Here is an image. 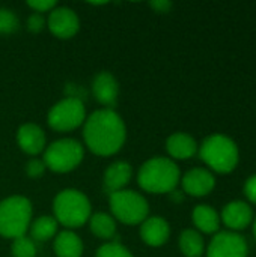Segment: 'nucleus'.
<instances>
[{
    "label": "nucleus",
    "instance_id": "c85d7f7f",
    "mask_svg": "<svg viewBox=\"0 0 256 257\" xmlns=\"http://www.w3.org/2000/svg\"><path fill=\"white\" fill-rule=\"evenodd\" d=\"M244 194H246V197L252 203H256V175L250 176L246 181V184H244Z\"/></svg>",
    "mask_w": 256,
    "mask_h": 257
},
{
    "label": "nucleus",
    "instance_id": "4468645a",
    "mask_svg": "<svg viewBox=\"0 0 256 257\" xmlns=\"http://www.w3.org/2000/svg\"><path fill=\"white\" fill-rule=\"evenodd\" d=\"M17 143L27 155H38L45 149V133L36 123H24L17 131Z\"/></svg>",
    "mask_w": 256,
    "mask_h": 257
},
{
    "label": "nucleus",
    "instance_id": "dca6fc26",
    "mask_svg": "<svg viewBox=\"0 0 256 257\" xmlns=\"http://www.w3.org/2000/svg\"><path fill=\"white\" fill-rule=\"evenodd\" d=\"M133 176V169L125 161H115L112 163L107 170L104 172V190L106 193L112 194L116 191L124 190V187L130 182Z\"/></svg>",
    "mask_w": 256,
    "mask_h": 257
},
{
    "label": "nucleus",
    "instance_id": "b1692460",
    "mask_svg": "<svg viewBox=\"0 0 256 257\" xmlns=\"http://www.w3.org/2000/svg\"><path fill=\"white\" fill-rule=\"evenodd\" d=\"M20 26L18 17L6 8H0V33L2 35H11L17 32Z\"/></svg>",
    "mask_w": 256,
    "mask_h": 257
},
{
    "label": "nucleus",
    "instance_id": "a878e982",
    "mask_svg": "<svg viewBox=\"0 0 256 257\" xmlns=\"http://www.w3.org/2000/svg\"><path fill=\"white\" fill-rule=\"evenodd\" d=\"M45 169L47 167H45L44 161L42 160H38V158H33V160H30L26 164V173L30 178H39V176H42L44 172H45Z\"/></svg>",
    "mask_w": 256,
    "mask_h": 257
},
{
    "label": "nucleus",
    "instance_id": "cd10ccee",
    "mask_svg": "<svg viewBox=\"0 0 256 257\" xmlns=\"http://www.w3.org/2000/svg\"><path fill=\"white\" fill-rule=\"evenodd\" d=\"M45 26V20L42 17V14H38V12H33L29 20H27V29L33 33H38L44 29Z\"/></svg>",
    "mask_w": 256,
    "mask_h": 257
},
{
    "label": "nucleus",
    "instance_id": "f3484780",
    "mask_svg": "<svg viewBox=\"0 0 256 257\" xmlns=\"http://www.w3.org/2000/svg\"><path fill=\"white\" fill-rule=\"evenodd\" d=\"M166 151L175 160H189L198 152V143L186 133H175L167 137Z\"/></svg>",
    "mask_w": 256,
    "mask_h": 257
},
{
    "label": "nucleus",
    "instance_id": "7c9ffc66",
    "mask_svg": "<svg viewBox=\"0 0 256 257\" xmlns=\"http://www.w3.org/2000/svg\"><path fill=\"white\" fill-rule=\"evenodd\" d=\"M253 236H255V239H256V217H255V220H253Z\"/></svg>",
    "mask_w": 256,
    "mask_h": 257
},
{
    "label": "nucleus",
    "instance_id": "7ed1b4c3",
    "mask_svg": "<svg viewBox=\"0 0 256 257\" xmlns=\"http://www.w3.org/2000/svg\"><path fill=\"white\" fill-rule=\"evenodd\" d=\"M53 212L56 221L68 229L81 227L92 215L91 202L86 194L74 188L57 193L53 200Z\"/></svg>",
    "mask_w": 256,
    "mask_h": 257
},
{
    "label": "nucleus",
    "instance_id": "f03ea898",
    "mask_svg": "<svg viewBox=\"0 0 256 257\" xmlns=\"http://www.w3.org/2000/svg\"><path fill=\"white\" fill-rule=\"evenodd\" d=\"M181 181L180 167L164 157H154L143 163L137 173L140 188L151 194H166L175 191Z\"/></svg>",
    "mask_w": 256,
    "mask_h": 257
},
{
    "label": "nucleus",
    "instance_id": "5701e85b",
    "mask_svg": "<svg viewBox=\"0 0 256 257\" xmlns=\"http://www.w3.org/2000/svg\"><path fill=\"white\" fill-rule=\"evenodd\" d=\"M11 254L12 257H36V245L26 235L20 236L12 241Z\"/></svg>",
    "mask_w": 256,
    "mask_h": 257
},
{
    "label": "nucleus",
    "instance_id": "9d476101",
    "mask_svg": "<svg viewBox=\"0 0 256 257\" xmlns=\"http://www.w3.org/2000/svg\"><path fill=\"white\" fill-rule=\"evenodd\" d=\"M50 32L59 39H69L77 35L80 29V20L77 14L65 6H56L47 20Z\"/></svg>",
    "mask_w": 256,
    "mask_h": 257
},
{
    "label": "nucleus",
    "instance_id": "39448f33",
    "mask_svg": "<svg viewBox=\"0 0 256 257\" xmlns=\"http://www.w3.org/2000/svg\"><path fill=\"white\" fill-rule=\"evenodd\" d=\"M202 161L217 173H231L238 164V148L235 142L223 134L207 137L199 149Z\"/></svg>",
    "mask_w": 256,
    "mask_h": 257
},
{
    "label": "nucleus",
    "instance_id": "20e7f679",
    "mask_svg": "<svg viewBox=\"0 0 256 257\" xmlns=\"http://www.w3.org/2000/svg\"><path fill=\"white\" fill-rule=\"evenodd\" d=\"M32 223V203L23 196H11L0 202V235L17 239L24 236Z\"/></svg>",
    "mask_w": 256,
    "mask_h": 257
},
{
    "label": "nucleus",
    "instance_id": "aec40b11",
    "mask_svg": "<svg viewBox=\"0 0 256 257\" xmlns=\"http://www.w3.org/2000/svg\"><path fill=\"white\" fill-rule=\"evenodd\" d=\"M57 226L59 223L56 221L54 217L41 215L39 218L30 223V239L33 242H45L57 233Z\"/></svg>",
    "mask_w": 256,
    "mask_h": 257
},
{
    "label": "nucleus",
    "instance_id": "ddd939ff",
    "mask_svg": "<svg viewBox=\"0 0 256 257\" xmlns=\"http://www.w3.org/2000/svg\"><path fill=\"white\" fill-rule=\"evenodd\" d=\"M220 218L225 223V226L231 229V232H237V230L246 229L252 223L253 212H252V208L246 202L234 200V202H229L223 208Z\"/></svg>",
    "mask_w": 256,
    "mask_h": 257
},
{
    "label": "nucleus",
    "instance_id": "9b49d317",
    "mask_svg": "<svg viewBox=\"0 0 256 257\" xmlns=\"http://www.w3.org/2000/svg\"><path fill=\"white\" fill-rule=\"evenodd\" d=\"M181 184H183L184 193H187L189 196L204 197V196L210 194L214 190L216 179H214V176H213V173L210 170L196 167V169L189 170L183 176Z\"/></svg>",
    "mask_w": 256,
    "mask_h": 257
},
{
    "label": "nucleus",
    "instance_id": "0eeeda50",
    "mask_svg": "<svg viewBox=\"0 0 256 257\" xmlns=\"http://www.w3.org/2000/svg\"><path fill=\"white\" fill-rule=\"evenodd\" d=\"M83 157V145L72 139H62L53 142L48 148H45L42 161L45 167L54 173H68L80 166Z\"/></svg>",
    "mask_w": 256,
    "mask_h": 257
},
{
    "label": "nucleus",
    "instance_id": "c756f323",
    "mask_svg": "<svg viewBox=\"0 0 256 257\" xmlns=\"http://www.w3.org/2000/svg\"><path fill=\"white\" fill-rule=\"evenodd\" d=\"M149 5L158 14H166L172 9V2H169V0H152Z\"/></svg>",
    "mask_w": 256,
    "mask_h": 257
},
{
    "label": "nucleus",
    "instance_id": "4be33fe9",
    "mask_svg": "<svg viewBox=\"0 0 256 257\" xmlns=\"http://www.w3.org/2000/svg\"><path fill=\"white\" fill-rule=\"evenodd\" d=\"M180 250L186 257H201L204 254V239L195 229H186L180 235Z\"/></svg>",
    "mask_w": 256,
    "mask_h": 257
},
{
    "label": "nucleus",
    "instance_id": "f8f14e48",
    "mask_svg": "<svg viewBox=\"0 0 256 257\" xmlns=\"http://www.w3.org/2000/svg\"><path fill=\"white\" fill-rule=\"evenodd\" d=\"M92 93L100 104L113 110L119 95L118 80L107 71L97 74L92 81Z\"/></svg>",
    "mask_w": 256,
    "mask_h": 257
},
{
    "label": "nucleus",
    "instance_id": "393cba45",
    "mask_svg": "<svg viewBox=\"0 0 256 257\" xmlns=\"http://www.w3.org/2000/svg\"><path fill=\"white\" fill-rule=\"evenodd\" d=\"M95 257H133V254L119 242H107L97 250Z\"/></svg>",
    "mask_w": 256,
    "mask_h": 257
},
{
    "label": "nucleus",
    "instance_id": "423d86ee",
    "mask_svg": "<svg viewBox=\"0 0 256 257\" xmlns=\"http://www.w3.org/2000/svg\"><path fill=\"white\" fill-rule=\"evenodd\" d=\"M109 203L112 217L128 226L142 224L149 214L148 200L140 193L131 190H121L112 193L109 197Z\"/></svg>",
    "mask_w": 256,
    "mask_h": 257
},
{
    "label": "nucleus",
    "instance_id": "bb28decb",
    "mask_svg": "<svg viewBox=\"0 0 256 257\" xmlns=\"http://www.w3.org/2000/svg\"><path fill=\"white\" fill-rule=\"evenodd\" d=\"M27 6L32 8L35 12L42 14V12H47V11L51 12L56 8V2L54 0H29Z\"/></svg>",
    "mask_w": 256,
    "mask_h": 257
},
{
    "label": "nucleus",
    "instance_id": "2eb2a0df",
    "mask_svg": "<svg viewBox=\"0 0 256 257\" xmlns=\"http://www.w3.org/2000/svg\"><path fill=\"white\" fill-rule=\"evenodd\" d=\"M170 236L169 223L161 217H149L140 226V238L149 247H161Z\"/></svg>",
    "mask_w": 256,
    "mask_h": 257
},
{
    "label": "nucleus",
    "instance_id": "6ab92c4d",
    "mask_svg": "<svg viewBox=\"0 0 256 257\" xmlns=\"http://www.w3.org/2000/svg\"><path fill=\"white\" fill-rule=\"evenodd\" d=\"M193 223L196 229H199L202 233H217L220 227V217L211 206L199 205L193 209L192 214Z\"/></svg>",
    "mask_w": 256,
    "mask_h": 257
},
{
    "label": "nucleus",
    "instance_id": "f257e3e1",
    "mask_svg": "<svg viewBox=\"0 0 256 257\" xmlns=\"http://www.w3.org/2000/svg\"><path fill=\"white\" fill-rule=\"evenodd\" d=\"M83 139L92 154L115 155L122 149L127 139L124 119L112 108L97 110L84 120Z\"/></svg>",
    "mask_w": 256,
    "mask_h": 257
},
{
    "label": "nucleus",
    "instance_id": "a211bd4d",
    "mask_svg": "<svg viewBox=\"0 0 256 257\" xmlns=\"http://www.w3.org/2000/svg\"><path fill=\"white\" fill-rule=\"evenodd\" d=\"M54 253L57 257H81L83 242L72 230H62L54 239Z\"/></svg>",
    "mask_w": 256,
    "mask_h": 257
},
{
    "label": "nucleus",
    "instance_id": "1a4fd4ad",
    "mask_svg": "<svg viewBox=\"0 0 256 257\" xmlns=\"http://www.w3.org/2000/svg\"><path fill=\"white\" fill-rule=\"evenodd\" d=\"M207 257H247L246 239L237 232H217L208 245Z\"/></svg>",
    "mask_w": 256,
    "mask_h": 257
},
{
    "label": "nucleus",
    "instance_id": "6e6552de",
    "mask_svg": "<svg viewBox=\"0 0 256 257\" xmlns=\"http://www.w3.org/2000/svg\"><path fill=\"white\" fill-rule=\"evenodd\" d=\"M86 120V108L80 98L69 96L54 104L47 116L50 128L59 133H68L78 128Z\"/></svg>",
    "mask_w": 256,
    "mask_h": 257
},
{
    "label": "nucleus",
    "instance_id": "412c9836",
    "mask_svg": "<svg viewBox=\"0 0 256 257\" xmlns=\"http://www.w3.org/2000/svg\"><path fill=\"white\" fill-rule=\"evenodd\" d=\"M89 227H91V232L97 238H101V239H112L116 233L115 218L106 212H97V214L91 215Z\"/></svg>",
    "mask_w": 256,
    "mask_h": 257
}]
</instances>
